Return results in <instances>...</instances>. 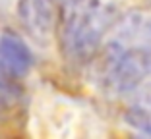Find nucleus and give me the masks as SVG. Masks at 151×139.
<instances>
[{
    "mask_svg": "<svg viewBox=\"0 0 151 139\" xmlns=\"http://www.w3.org/2000/svg\"><path fill=\"white\" fill-rule=\"evenodd\" d=\"M56 19L64 58L81 66L101 50L103 37L116 21V10L101 0H62Z\"/></svg>",
    "mask_w": 151,
    "mask_h": 139,
    "instance_id": "nucleus-1",
    "label": "nucleus"
},
{
    "mask_svg": "<svg viewBox=\"0 0 151 139\" xmlns=\"http://www.w3.org/2000/svg\"><path fill=\"white\" fill-rule=\"evenodd\" d=\"M105 87L114 95H130L142 87L151 73V46H126L112 39L105 48Z\"/></svg>",
    "mask_w": 151,
    "mask_h": 139,
    "instance_id": "nucleus-2",
    "label": "nucleus"
},
{
    "mask_svg": "<svg viewBox=\"0 0 151 139\" xmlns=\"http://www.w3.org/2000/svg\"><path fill=\"white\" fill-rule=\"evenodd\" d=\"M33 66V54L16 31H0V73L19 79Z\"/></svg>",
    "mask_w": 151,
    "mask_h": 139,
    "instance_id": "nucleus-3",
    "label": "nucleus"
},
{
    "mask_svg": "<svg viewBox=\"0 0 151 139\" xmlns=\"http://www.w3.org/2000/svg\"><path fill=\"white\" fill-rule=\"evenodd\" d=\"M22 97H23V91L16 83V79L0 73V116L12 112L19 104Z\"/></svg>",
    "mask_w": 151,
    "mask_h": 139,
    "instance_id": "nucleus-4",
    "label": "nucleus"
},
{
    "mask_svg": "<svg viewBox=\"0 0 151 139\" xmlns=\"http://www.w3.org/2000/svg\"><path fill=\"white\" fill-rule=\"evenodd\" d=\"M122 120H124L126 126H130L138 133L151 137V112H147L139 104H132L130 108H126L124 114H122Z\"/></svg>",
    "mask_w": 151,
    "mask_h": 139,
    "instance_id": "nucleus-5",
    "label": "nucleus"
},
{
    "mask_svg": "<svg viewBox=\"0 0 151 139\" xmlns=\"http://www.w3.org/2000/svg\"><path fill=\"white\" fill-rule=\"evenodd\" d=\"M136 104H139L142 108H145L147 112H151V81L142 89V93H139L138 103H136Z\"/></svg>",
    "mask_w": 151,
    "mask_h": 139,
    "instance_id": "nucleus-6",
    "label": "nucleus"
}]
</instances>
